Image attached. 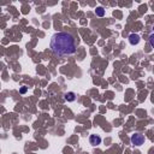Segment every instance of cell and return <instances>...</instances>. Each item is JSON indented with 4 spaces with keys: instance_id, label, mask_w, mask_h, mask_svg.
<instances>
[{
    "instance_id": "cell-1",
    "label": "cell",
    "mask_w": 154,
    "mask_h": 154,
    "mask_svg": "<svg viewBox=\"0 0 154 154\" xmlns=\"http://www.w3.org/2000/svg\"><path fill=\"white\" fill-rule=\"evenodd\" d=\"M49 46L52 52L58 57H70L75 54L77 51L75 36L67 31L55 33L51 39Z\"/></svg>"
},
{
    "instance_id": "cell-2",
    "label": "cell",
    "mask_w": 154,
    "mask_h": 154,
    "mask_svg": "<svg viewBox=\"0 0 154 154\" xmlns=\"http://www.w3.org/2000/svg\"><path fill=\"white\" fill-rule=\"evenodd\" d=\"M130 141H131V143H133L134 146L140 147V146H142V145L145 143L146 139H145V136L142 135V134H140V133H135V134L130 137Z\"/></svg>"
},
{
    "instance_id": "cell-3",
    "label": "cell",
    "mask_w": 154,
    "mask_h": 154,
    "mask_svg": "<svg viewBox=\"0 0 154 154\" xmlns=\"http://www.w3.org/2000/svg\"><path fill=\"white\" fill-rule=\"evenodd\" d=\"M101 137L99 135H95V134H93V135H90V137H89V142H90V145L92 146H99L100 143H101Z\"/></svg>"
},
{
    "instance_id": "cell-4",
    "label": "cell",
    "mask_w": 154,
    "mask_h": 154,
    "mask_svg": "<svg viewBox=\"0 0 154 154\" xmlns=\"http://www.w3.org/2000/svg\"><path fill=\"white\" fill-rule=\"evenodd\" d=\"M140 36L137 35V34H130L129 35V42L130 45H133V46H136V45H139L140 42Z\"/></svg>"
},
{
    "instance_id": "cell-5",
    "label": "cell",
    "mask_w": 154,
    "mask_h": 154,
    "mask_svg": "<svg viewBox=\"0 0 154 154\" xmlns=\"http://www.w3.org/2000/svg\"><path fill=\"white\" fill-rule=\"evenodd\" d=\"M64 99L67 101V102H73L76 100V94L73 93V92H67V93H65V95H64Z\"/></svg>"
},
{
    "instance_id": "cell-6",
    "label": "cell",
    "mask_w": 154,
    "mask_h": 154,
    "mask_svg": "<svg viewBox=\"0 0 154 154\" xmlns=\"http://www.w3.org/2000/svg\"><path fill=\"white\" fill-rule=\"evenodd\" d=\"M95 13H96V16H98V17H104V16H105V10H104V7H101V6L96 7Z\"/></svg>"
},
{
    "instance_id": "cell-7",
    "label": "cell",
    "mask_w": 154,
    "mask_h": 154,
    "mask_svg": "<svg viewBox=\"0 0 154 154\" xmlns=\"http://www.w3.org/2000/svg\"><path fill=\"white\" fill-rule=\"evenodd\" d=\"M27 90H28V88H27V87H23V88L19 90V93H21V94H24V93H27Z\"/></svg>"
},
{
    "instance_id": "cell-8",
    "label": "cell",
    "mask_w": 154,
    "mask_h": 154,
    "mask_svg": "<svg viewBox=\"0 0 154 154\" xmlns=\"http://www.w3.org/2000/svg\"><path fill=\"white\" fill-rule=\"evenodd\" d=\"M153 35H151V40H149V41H151V46H153Z\"/></svg>"
}]
</instances>
